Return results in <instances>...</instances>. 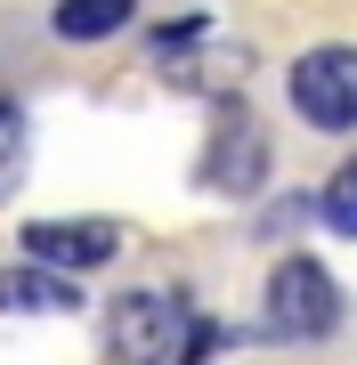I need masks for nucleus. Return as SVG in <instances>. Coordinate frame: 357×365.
I'll use <instances>...</instances> for the list:
<instances>
[{
  "mask_svg": "<svg viewBox=\"0 0 357 365\" xmlns=\"http://www.w3.org/2000/svg\"><path fill=\"white\" fill-rule=\"evenodd\" d=\"M187 325H195V309L179 292H130L114 309V357L122 365H179Z\"/></svg>",
  "mask_w": 357,
  "mask_h": 365,
  "instance_id": "f03ea898",
  "label": "nucleus"
},
{
  "mask_svg": "<svg viewBox=\"0 0 357 365\" xmlns=\"http://www.w3.org/2000/svg\"><path fill=\"white\" fill-rule=\"evenodd\" d=\"M16 170H25V114L0 98V203L16 195Z\"/></svg>",
  "mask_w": 357,
  "mask_h": 365,
  "instance_id": "6e6552de",
  "label": "nucleus"
},
{
  "mask_svg": "<svg viewBox=\"0 0 357 365\" xmlns=\"http://www.w3.org/2000/svg\"><path fill=\"white\" fill-rule=\"evenodd\" d=\"M212 325H203V317H195V325H187V341H179V365H212Z\"/></svg>",
  "mask_w": 357,
  "mask_h": 365,
  "instance_id": "9b49d317",
  "label": "nucleus"
},
{
  "mask_svg": "<svg viewBox=\"0 0 357 365\" xmlns=\"http://www.w3.org/2000/svg\"><path fill=\"white\" fill-rule=\"evenodd\" d=\"M268 325L292 341H325L341 325V284L325 276V260H284L268 276Z\"/></svg>",
  "mask_w": 357,
  "mask_h": 365,
  "instance_id": "f257e3e1",
  "label": "nucleus"
},
{
  "mask_svg": "<svg viewBox=\"0 0 357 365\" xmlns=\"http://www.w3.org/2000/svg\"><path fill=\"white\" fill-rule=\"evenodd\" d=\"M260 179H268V130L244 114L236 98H219L212 146H203V187H212V195H252Z\"/></svg>",
  "mask_w": 357,
  "mask_h": 365,
  "instance_id": "7ed1b4c3",
  "label": "nucleus"
},
{
  "mask_svg": "<svg viewBox=\"0 0 357 365\" xmlns=\"http://www.w3.org/2000/svg\"><path fill=\"white\" fill-rule=\"evenodd\" d=\"M138 0H57V41H106V33H130Z\"/></svg>",
  "mask_w": 357,
  "mask_h": 365,
  "instance_id": "0eeeda50",
  "label": "nucleus"
},
{
  "mask_svg": "<svg viewBox=\"0 0 357 365\" xmlns=\"http://www.w3.org/2000/svg\"><path fill=\"white\" fill-rule=\"evenodd\" d=\"M114 244H122V235H114L106 220H33V227H25V252H33V268H49V276L106 268V260H114Z\"/></svg>",
  "mask_w": 357,
  "mask_h": 365,
  "instance_id": "39448f33",
  "label": "nucleus"
},
{
  "mask_svg": "<svg viewBox=\"0 0 357 365\" xmlns=\"http://www.w3.org/2000/svg\"><path fill=\"white\" fill-rule=\"evenodd\" d=\"M212 41V16H171V25L155 33V66H179L187 49H203Z\"/></svg>",
  "mask_w": 357,
  "mask_h": 365,
  "instance_id": "1a4fd4ad",
  "label": "nucleus"
},
{
  "mask_svg": "<svg viewBox=\"0 0 357 365\" xmlns=\"http://www.w3.org/2000/svg\"><path fill=\"white\" fill-rule=\"evenodd\" d=\"M292 114L309 130H357V49H309L292 66Z\"/></svg>",
  "mask_w": 357,
  "mask_h": 365,
  "instance_id": "20e7f679",
  "label": "nucleus"
},
{
  "mask_svg": "<svg viewBox=\"0 0 357 365\" xmlns=\"http://www.w3.org/2000/svg\"><path fill=\"white\" fill-rule=\"evenodd\" d=\"M0 309L9 317H73L81 292H73V276H49V268H0Z\"/></svg>",
  "mask_w": 357,
  "mask_h": 365,
  "instance_id": "423d86ee",
  "label": "nucleus"
},
{
  "mask_svg": "<svg viewBox=\"0 0 357 365\" xmlns=\"http://www.w3.org/2000/svg\"><path fill=\"white\" fill-rule=\"evenodd\" d=\"M317 203H325V220L341 227V235H357V163H341V170H333Z\"/></svg>",
  "mask_w": 357,
  "mask_h": 365,
  "instance_id": "9d476101",
  "label": "nucleus"
}]
</instances>
